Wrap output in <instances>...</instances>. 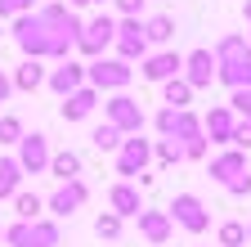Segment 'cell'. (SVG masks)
Here are the masks:
<instances>
[{
  "mask_svg": "<svg viewBox=\"0 0 251 247\" xmlns=\"http://www.w3.org/2000/svg\"><path fill=\"white\" fill-rule=\"evenodd\" d=\"M130 77H135V68L121 63V58H94L85 68L90 90H121V85H130Z\"/></svg>",
  "mask_w": 251,
  "mask_h": 247,
  "instance_id": "1",
  "label": "cell"
},
{
  "mask_svg": "<svg viewBox=\"0 0 251 247\" xmlns=\"http://www.w3.org/2000/svg\"><path fill=\"white\" fill-rule=\"evenodd\" d=\"M108 126H117L121 135H139L144 131V112L130 95H112L108 99Z\"/></svg>",
  "mask_w": 251,
  "mask_h": 247,
  "instance_id": "2",
  "label": "cell"
},
{
  "mask_svg": "<svg viewBox=\"0 0 251 247\" xmlns=\"http://www.w3.org/2000/svg\"><path fill=\"white\" fill-rule=\"evenodd\" d=\"M148 158H152L148 139L130 135V139H121V148H117V171H121L126 180H139V175H144V166H148Z\"/></svg>",
  "mask_w": 251,
  "mask_h": 247,
  "instance_id": "3",
  "label": "cell"
},
{
  "mask_svg": "<svg viewBox=\"0 0 251 247\" xmlns=\"http://www.w3.org/2000/svg\"><path fill=\"white\" fill-rule=\"evenodd\" d=\"M166 216H175V220L188 229V234H202L206 225H211V216H206V207L193 198V193H175V202H171V211Z\"/></svg>",
  "mask_w": 251,
  "mask_h": 247,
  "instance_id": "4",
  "label": "cell"
},
{
  "mask_svg": "<svg viewBox=\"0 0 251 247\" xmlns=\"http://www.w3.org/2000/svg\"><path fill=\"white\" fill-rule=\"evenodd\" d=\"M112 36H117V23H112L108 14H99V18H90V23L81 27V36H76V45H81L85 54H103V50L112 45Z\"/></svg>",
  "mask_w": 251,
  "mask_h": 247,
  "instance_id": "5",
  "label": "cell"
},
{
  "mask_svg": "<svg viewBox=\"0 0 251 247\" xmlns=\"http://www.w3.org/2000/svg\"><path fill=\"white\" fill-rule=\"evenodd\" d=\"M112 45L121 50V63L139 58V54L148 50V41H144V23H139V18H121V23H117V36H112Z\"/></svg>",
  "mask_w": 251,
  "mask_h": 247,
  "instance_id": "6",
  "label": "cell"
},
{
  "mask_svg": "<svg viewBox=\"0 0 251 247\" xmlns=\"http://www.w3.org/2000/svg\"><path fill=\"white\" fill-rule=\"evenodd\" d=\"M18 144H23V153H18V166H23V171L36 175V171H45V166H50V144H45V135H41V131L23 135Z\"/></svg>",
  "mask_w": 251,
  "mask_h": 247,
  "instance_id": "7",
  "label": "cell"
},
{
  "mask_svg": "<svg viewBox=\"0 0 251 247\" xmlns=\"http://www.w3.org/2000/svg\"><path fill=\"white\" fill-rule=\"evenodd\" d=\"M184 68H188V72H184L188 85H193V90H206V85L215 81V54H211V50H193V54L184 58Z\"/></svg>",
  "mask_w": 251,
  "mask_h": 247,
  "instance_id": "8",
  "label": "cell"
},
{
  "mask_svg": "<svg viewBox=\"0 0 251 247\" xmlns=\"http://www.w3.org/2000/svg\"><path fill=\"white\" fill-rule=\"evenodd\" d=\"M45 81H50V90H54V95H63V99H68L72 90H81V81H85V68L68 58V63H58V68H54Z\"/></svg>",
  "mask_w": 251,
  "mask_h": 247,
  "instance_id": "9",
  "label": "cell"
},
{
  "mask_svg": "<svg viewBox=\"0 0 251 247\" xmlns=\"http://www.w3.org/2000/svg\"><path fill=\"white\" fill-rule=\"evenodd\" d=\"M85 198H90L85 184H81V180H68V184H58V193L50 198V211H54V216H72Z\"/></svg>",
  "mask_w": 251,
  "mask_h": 247,
  "instance_id": "10",
  "label": "cell"
},
{
  "mask_svg": "<svg viewBox=\"0 0 251 247\" xmlns=\"http://www.w3.org/2000/svg\"><path fill=\"white\" fill-rule=\"evenodd\" d=\"M202 126L211 131V144H233V126H238V121H233V108H225V104L211 108Z\"/></svg>",
  "mask_w": 251,
  "mask_h": 247,
  "instance_id": "11",
  "label": "cell"
},
{
  "mask_svg": "<svg viewBox=\"0 0 251 247\" xmlns=\"http://www.w3.org/2000/svg\"><path fill=\"white\" fill-rule=\"evenodd\" d=\"M247 171V153H238V148H225L220 158H211V175L220 180V184H229V180H238Z\"/></svg>",
  "mask_w": 251,
  "mask_h": 247,
  "instance_id": "12",
  "label": "cell"
},
{
  "mask_svg": "<svg viewBox=\"0 0 251 247\" xmlns=\"http://www.w3.org/2000/svg\"><path fill=\"white\" fill-rule=\"evenodd\" d=\"M94 104H99V90H90V85L72 90V95L63 99V121H81V117H90Z\"/></svg>",
  "mask_w": 251,
  "mask_h": 247,
  "instance_id": "13",
  "label": "cell"
},
{
  "mask_svg": "<svg viewBox=\"0 0 251 247\" xmlns=\"http://www.w3.org/2000/svg\"><path fill=\"white\" fill-rule=\"evenodd\" d=\"M179 68H184L179 54H152V58H144V77L148 81H171V77H179Z\"/></svg>",
  "mask_w": 251,
  "mask_h": 247,
  "instance_id": "14",
  "label": "cell"
},
{
  "mask_svg": "<svg viewBox=\"0 0 251 247\" xmlns=\"http://www.w3.org/2000/svg\"><path fill=\"white\" fill-rule=\"evenodd\" d=\"M139 234L148 243H166L171 238V216L166 211H139Z\"/></svg>",
  "mask_w": 251,
  "mask_h": 247,
  "instance_id": "15",
  "label": "cell"
},
{
  "mask_svg": "<svg viewBox=\"0 0 251 247\" xmlns=\"http://www.w3.org/2000/svg\"><path fill=\"white\" fill-rule=\"evenodd\" d=\"M108 202H112V216H139V211H144V207H139V189H135V184H112Z\"/></svg>",
  "mask_w": 251,
  "mask_h": 247,
  "instance_id": "16",
  "label": "cell"
},
{
  "mask_svg": "<svg viewBox=\"0 0 251 247\" xmlns=\"http://www.w3.org/2000/svg\"><path fill=\"white\" fill-rule=\"evenodd\" d=\"M242 58H247V36H225V41H220L215 45V68H229V63H242Z\"/></svg>",
  "mask_w": 251,
  "mask_h": 247,
  "instance_id": "17",
  "label": "cell"
},
{
  "mask_svg": "<svg viewBox=\"0 0 251 247\" xmlns=\"http://www.w3.org/2000/svg\"><path fill=\"white\" fill-rule=\"evenodd\" d=\"M166 90H162V95H166V108H175V112H184L188 108V99H193V85H188L184 77H171V81H162Z\"/></svg>",
  "mask_w": 251,
  "mask_h": 247,
  "instance_id": "18",
  "label": "cell"
},
{
  "mask_svg": "<svg viewBox=\"0 0 251 247\" xmlns=\"http://www.w3.org/2000/svg\"><path fill=\"white\" fill-rule=\"evenodd\" d=\"M50 171H54V180L68 184V180L81 175V158H76V153H54V158H50Z\"/></svg>",
  "mask_w": 251,
  "mask_h": 247,
  "instance_id": "19",
  "label": "cell"
},
{
  "mask_svg": "<svg viewBox=\"0 0 251 247\" xmlns=\"http://www.w3.org/2000/svg\"><path fill=\"white\" fill-rule=\"evenodd\" d=\"M41 81H45L41 58H27V63H18V72H14V85H18V90H36Z\"/></svg>",
  "mask_w": 251,
  "mask_h": 247,
  "instance_id": "20",
  "label": "cell"
},
{
  "mask_svg": "<svg viewBox=\"0 0 251 247\" xmlns=\"http://www.w3.org/2000/svg\"><path fill=\"white\" fill-rule=\"evenodd\" d=\"M175 36V18H166V14H157V18H148L144 23V41H152V45H162V41H171Z\"/></svg>",
  "mask_w": 251,
  "mask_h": 247,
  "instance_id": "21",
  "label": "cell"
},
{
  "mask_svg": "<svg viewBox=\"0 0 251 247\" xmlns=\"http://www.w3.org/2000/svg\"><path fill=\"white\" fill-rule=\"evenodd\" d=\"M18 180H23V166L14 158H5V162H0V198H14L18 193Z\"/></svg>",
  "mask_w": 251,
  "mask_h": 247,
  "instance_id": "22",
  "label": "cell"
},
{
  "mask_svg": "<svg viewBox=\"0 0 251 247\" xmlns=\"http://www.w3.org/2000/svg\"><path fill=\"white\" fill-rule=\"evenodd\" d=\"M90 144L99 148V153H117V148H121V131H117V126H108V121H103V126H94Z\"/></svg>",
  "mask_w": 251,
  "mask_h": 247,
  "instance_id": "23",
  "label": "cell"
},
{
  "mask_svg": "<svg viewBox=\"0 0 251 247\" xmlns=\"http://www.w3.org/2000/svg\"><path fill=\"white\" fill-rule=\"evenodd\" d=\"M31 247H58V225L54 220H31Z\"/></svg>",
  "mask_w": 251,
  "mask_h": 247,
  "instance_id": "24",
  "label": "cell"
},
{
  "mask_svg": "<svg viewBox=\"0 0 251 247\" xmlns=\"http://www.w3.org/2000/svg\"><path fill=\"white\" fill-rule=\"evenodd\" d=\"M198 135H202V121L188 112V108L175 112V139H198Z\"/></svg>",
  "mask_w": 251,
  "mask_h": 247,
  "instance_id": "25",
  "label": "cell"
},
{
  "mask_svg": "<svg viewBox=\"0 0 251 247\" xmlns=\"http://www.w3.org/2000/svg\"><path fill=\"white\" fill-rule=\"evenodd\" d=\"M14 207H18V220H27V225H31V220H41V207H45V202H41L36 193H18V198H14Z\"/></svg>",
  "mask_w": 251,
  "mask_h": 247,
  "instance_id": "26",
  "label": "cell"
},
{
  "mask_svg": "<svg viewBox=\"0 0 251 247\" xmlns=\"http://www.w3.org/2000/svg\"><path fill=\"white\" fill-rule=\"evenodd\" d=\"M247 243V225L229 220V225H220V247H242Z\"/></svg>",
  "mask_w": 251,
  "mask_h": 247,
  "instance_id": "27",
  "label": "cell"
},
{
  "mask_svg": "<svg viewBox=\"0 0 251 247\" xmlns=\"http://www.w3.org/2000/svg\"><path fill=\"white\" fill-rule=\"evenodd\" d=\"M23 139V121L18 117H0V144H18Z\"/></svg>",
  "mask_w": 251,
  "mask_h": 247,
  "instance_id": "28",
  "label": "cell"
},
{
  "mask_svg": "<svg viewBox=\"0 0 251 247\" xmlns=\"http://www.w3.org/2000/svg\"><path fill=\"white\" fill-rule=\"evenodd\" d=\"M179 158H184V148L175 139H162V144H157V162H162V166H175Z\"/></svg>",
  "mask_w": 251,
  "mask_h": 247,
  "instance_id": "29",
  "label": "cell"
},
{
  "mask_svg": "<svg viewBox=\"0 0 251 247\" xmlns=\"http://www.w3.org/2000/svg\"><path fill=\"white\" fill-rule=\"evenodd\" d=\"M94 234H99V238H117L121 234V216H99V220H94Z\"/></svg>",
  "mask_w": 251,
  "mask_h": 247,
  "instance_id": "30",
  "label": "cell"
},
{
  "mask_svg": "<svg viewBox=\"0 0 251 247\" xmlns=\"http://www.w3.org/2000/svg\"><path fill=\"white\" fill-rule=\"evenodd\" d=\"M31 9H36V0H0V14H5V18H23Z\"/></svg>",
  "mask_w": 251,
  "mask_h": 247,
  "instance_id": "31",
  "label": "cell"
},
{
  "mask_svg": "<svg viewBox=\"0 0 251 247\" xmlns=\"http://www.w3.org/2000/svg\"><path fill=\"white\" fill-rule=\"evenodd\" d=\"M233 148H238V153L251 148V121H238V126H233Z\"/></svg>",
  "mask_w": 251,
  "mask_h": 247,
  "instance_id": "32",
  "label": "cell"
},
{
  "mask_svg": "<svg viewBox=\"0 0 251 247\" xmlns=\"http://www.w3.org/2000/svg\"><path fill=\"white\" fill-rule=\"evenodd\" d=\"M225 189H229V193H233V198H247V193H251V175H247V171H242V175H238V180H229V184H225Z\"/></svg>",
  "mask_w": 251,
  "mask_h": 247,
  "instance_id": "33",
  "label": "cell"
},
{
  "mask_svg": "<svg viewBox=\"0 0 251 247\" xmlns=\"http://www.w3.org/2000/svg\"><path fill=\"white\" fill-rule=\"evenodd\" d=\"M179 148H184V158H206V139H202V135H198V139H184Z\"/></svg>",
  "mask_w": 251,
  "mask_h": 247,
  "instance_id": "34",
  "label": "cell"
},
{
  "mask_svg": "<svg viewBox=\"0 0 251 247\" xmlns=\"http://www.w3.org/2000/svg\"><path fill=\"white\" fill-rule=\"evenodd\" d=\"M157 131H162V135H175V108H162V112H157Z\"/></svg>",
  "mask_w": 251,
  "mask_h": 247,
  "instance_id": "35",
  "label": "cell"
},
{
  "mask_svg": "<svg viewBox=\"0 0 251 247\" xmlns=\"http://www.w3.org/2000/svg\"><path fill=\"white\" fill-rule=\"evenodd\" d=\"M139 5H144V0H117V9H121L126 18H135V14H139Z\"/></svg>",
  "mask_w": 251,
  "mask_h": 247,
  "instance_id": "36",
  "label": "cell"
},
{
  "mask_svg": "<svg viewBox=\"0 0 251 247\" xmlns=\"http://www.w3.org/2000/svg\"><path fill=\"white\" fill-rule=\"evenodd\" d=\"M9 90H14V81H9L5 72H0V104H5V99H9Z\"/></svg>",
  "mask_w": 251,
  "mask_h": 247,
  "instance_id": "37",
  "label": "cell"
},
{
  "mask_svg": "<svg viewBox=\"0 0 251 247\" xmlns=\"http://www.w3.org/2000/svg\"><path fill=\"white\" fill-rule=\"evenodd\" d=\"M242 63H247V68H251V45H247V58H242Z\"/></svg>",
  "mask_w": 251,
  "mask_h": 247,
  "instance_id": "38",
  "label": "cell"
},
{
  "mask_svg": "<svg viewBox=\"0 0 251 247\" xmlns=\"http://www.w3.org/2000/svg\"><path fill=\"white\" fill-rule=\"evenodd\" d=\"M72 5H94V0H72Z\"/></svg>",
  "mask_w": 251,
  "mask_h": 247,
  "instance_id": "39",
  "label": "cell"
},
{
  "mask_svg": "<svg viewBox=\"0 0 251 247\" xmlns=\"http://www.w3.org/2000/svg\"><path fill=\"white\" fill-rule=\"evenodd\" d=\"M247 23H251V0H247Z\"/></svg>",
  "mask_w": 251,
  "mask_h": 247,
  "instance_id": "40",
  "label": "cell"
},
{
  "mask_svg": "<svg viewBox=\"0 0 251 247\" xmlns=\"http://www.w3.org/2000/svg\"><path fill=\"white\" fill-rule=\"evenodd\" d=\"M247 238H251V225H247Z\"/></svg>",
  "mask_w": 251,
  "mask_h": 247,
  "instance_id": "41",
  "label": "cell"
},
{
  "mask_svg": "<svg viewBox=\"0 0 251 247\" xmlns=\"http://www.w3.org/2000/svg\"><path fill=\"white\" fill-rule=\"evenodd\" d=\"M0 238H5V229H0Z\"/></svg>",
  "mask_w": 251,
  "mask_h": 247,
  "instance_id": "42",
  "label": "cell"
}]
</instances>
